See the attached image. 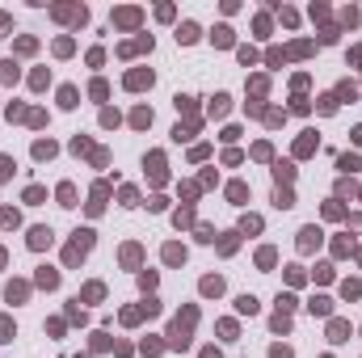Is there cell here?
I'll return each instance as SVG.
<instances>
[{
  "label": "cell",
  "instance_id": "1",
  "mask_svg": "<svg viewBox=\"0 0 362 358\" xmlns=\"http://www.w3.org/2000/svg\"><path fill=\"white\" fill-rule=\"evenodd\" d=\"M51 245V228H34L30 232V249H46Z\"/></svg>",
  "mask_w": 362,
  "mask_h": 358
},
{
  "label": "cell",
  "instance_id": "2",
  "mask_svg": "<svg viewBox=\"0 0 362 358\" xmlns=\"http://www.w3.org/2000/svg\"><path fill=\"white\" fill-rule=\"evenodd\" d=\"M152 85V72H131L126 76V89H148Z\"/></svg>",
  "mask_w": 362,
  "mask_h": 358
},
{
  "label": "cell",
  "instance_id": "3",
  "mask_svg": "<svg viewBox=\"0 0 362 358\" xmlns=\"http://www.w3.org/2000/svg\"><path fill=\"white\" fill-rule=\"evenodd\" d=\"M316 245H320V232L316 228H303L299 232V249H316Z\"/></svg>",
  "mask_w": 362,
  "mask_h": 358
},
{
  "label": "cell",
  "instance_id": "4",
  "mask_svg": "<svg viewBox=\"0 0 362 358\" xmlns=\"http://www.w3.org/2000/svg\"><path fill=\"white\" fill-rule=\"evenodd\" d=\"M198 38V26H194V21H185V26L177 30V42H194Z\"/></svg>",
  "mask_w": 362,
  "mask_h": 358
},
{
  "label": "cell",
  "instance_id": "5",
  "mask_svg": "<svg viewBox=\"0 0 362 358\" xmlns=\"http://www.w3.org/2000/svg\"><path fill=\"white\" fill-rule=\"evenodd\" d=\"M5 295H9V300H26L30 286H26V282H9V291H5Z\"/></svg>",
  "mask_w": 362,
  "mask_h": 358
},
{
  "label": "cell",
  "instance_id": "6",
  "mask_svg": "<svg viewBox=\"0 0 362 358\" xmlns=\"http://www.w3.org/2000/svg\"><path fill=\"white\" fill-rule=\"evenodd\" d=\"M38 286H59V274L55 270H38Z\"/></svg>",
  "mask_w": 362,
  "mask_h": 358
},
{
  "label": "cell",
  "instance_id": "7",
  "mask_svg": "<svg viewBox=\"0 0 362 358\" xmlns=\"http://www.w3.org/2000/svg\"><path fill=\"white\" fill-rule=\"evenodd\" d=\"M224 291V278H202V295H219Z\"/></svg>",
  "mask_w": 362,
  "mask_h": 358
},
{
  "label": "cell",
  "instance_id": "8",
  "mask_svg": "<svg viewBox=\"0 0 362 358\" xmlns=\"http://www.w3.org/2000/svg\"><path fill=\"white\" fill-rule=\"evenodd\" d=\"M329 333H333V341H345V333H349V325H345V320H333V325H329Z\"/></svg>",
  "mask_w": 362,
  "mask_h": 358
},
{
  "label": "cell",
  "instance_id": "9",
  "mask_svg": "<svg viewBox=\"0 0 362 358\" xmlns=\"http://www.w3.org/2000/svg\"><path fill=\"white\" fill-rule=\"evenodd\" d=\"M114 21H118V26H135V21H139V13H135V9H122V13L114 17Z\"/></svg>",
  "mask_w": 362,
  "mask_h": 358
},
{
  "label": "cell",
  "instance_id": "10",
  "mask_svg": "<svg viewBox=\"0 0 362 358\" xmlns=\"http://www.w3.org/2000/svg\"><path fill=\"white\" fill-rule=\"evenodd\" d=\"M59 202H63V207H76V190L72 186H59Z\"/></svg>",
  "mask_w": 362,
  "mask_h": 358
},
{
  "label": "cell",
  "instance_id": "11",
  "mask_svg": "<svg viewBox=\"0 0 362 358\" xmlns=\"http://www.w3.org/2000/svg\"><path fill=\"white\" fill-rule=\"evenodd\" d=\"M165 261H169V266H177V261H185V253H181L177 245H169V249H165Z\"/></svg>",
  "mask_w": 362,
  "mask_h": 358
},
{
  "label": "cell",
  "instance_id": "12",
  "mask_svg": "<svg viewBox=\"0 0 362 358\" xmlns=\"http://www.w3.org/2000/svg\"><path fill=\"white\" fill-rule=\"evenodd\" d=\"M236 308H240V312H249V316H253V312H257V300H253V295H240V300H236Z\"/></svg>",
  "mask_w": 362,
  "mask_h": 358
},
{
  "label": "cell",
  "instance_id": "13",
  "mask_svg": "<svg viewBox=\"0 0 362 358\" xmlns=\"http://www.w3.org/2000/svg\"><path fill=\"white\" fill-rule=\"evenodd\" d=\"M51 152H55V143H51V139H42V143H34V156H38V160H42V156H51Z\"/></svg>",
  "mask_w": 362,
  "mask_h": 358
},
{
  "label": "cell",
  "instance_id": "14",
  "mask_svg": "<svg viewBox=\"0 0 362 358\" xmlns=\"http://www.w3.org/2000/svg\"><path fill=\"white\" fill-rule=\"evenodd\" d=\"M0 80H17V64L9 59V64H0Z\"/></svg>",
  "mask_w": 362,
  "mask_h": 358
},
{
  "label": "cell",
  "instance_id": "15",
  "mask_svg": "<svg viewBox=\"0 0 362 358\" xmlns=\"http://www.w3.org/2000/svg\"><path fill=\"white\" fill-rule=\"evenodd\" d=\"M59 105H67V110H72V105H76V89H59Z\"/></svg>",
  "mask_w": 362,
  "mask_h": 358
},
{
  "label": "cell",
  "instance_id": "16",
  "mask_svg": "<svg viewBox=\"0 0 362 358\" xmlns=\"http://www.w3.org/2000/svg\"><path fill=\"white\" fill-rule=\"evenodd\" d=\"M211 38H215V42H219V46H228V42H232V30H228V26H219V30H215V34H211Z\"/></svg>",
  "mask_w": 362,
  "mask_h": 358
},
{
  "label": "cell",
  "instance_id": "17",
  "mask_svg": "<svg viewBox=\"0 0 362 358\" xmlns=\"http://www.w3.org/2000/svg\"><path fill=\"white\" fill-rule=\"evenodd\" d=\"M9 337H13V320L0 316V341H9Z\"/></svg>",
  "mask_w": 362,
  "mask_h": 358
},
{
  "label": "cell",
  "instance_id": "18",
  "mask_svg": "<svg viewBox=\"0 0 362 358\" xmlns=\"http://www.w3.org/2000/svg\"><path fill=\"white\" fill-rule=\"evenodd\" d=\"M341 295H345V300H358L362 286H358V282H345V286H341Z\"/></svg>",
  "mask_w": 362,
  "mask_h": 358
},
{
  "label": "cell",
  "instance_id": "19",
  "mask_svg": "<svg viewBox=\"0 0 362 358\" xmlns=\"http://www.w3.org/2000/svg\"><path fill=\"white\" fill-rule=\"evenodd\" d=\"M337 169H345V173H354V169H358V156H341V160H337Z\"/></svg>",
  "mask_w": 362,
  "mask_h": 358
},
{
  "label": "cell",
  "instance_id": "20",
  "mask_svg": "<svg viewBox=\"0 0 362 358\" xmlns=\"http://www.w3.org/2000/svg\"><path fill=\"white\" fill-rule=\"evenodd\" d=\"M122 261H126V266H135V261H139V249L126 245V249H122Z\"/></svg>",
  "mask_w": 362,
  "mask_h": 358
},
{
  "label": "cell",
  "instance_id": "21",
  "mask_svg": "<svg viewBox=\"0 0 362 358\" xmlns=\"http://www.w3.org/2000/svg\"><path fill=\"white\" fill-rule=\"evenodd\" d=\"M308 308H312V312H316V316H329V300H312Z\"/></svg>",
  "mask_w": 362,
  "mask_h": 358
},
{
  "label": "cell",
  "instance_id": "22",
  "mask_svg": "<svg viewBox=\"0 0 362 358\" xmlns=\"http://www.w3.org/2000/svg\"><path fill=\"white\" fill-rule=\"evenodd\" d=\"M131 123H135V127H148V123H152V110H135Z\"/></svg>",
  "mask_w": 362,
  "mask_h": 358
},
{
  "label": "cell",
  "instance_id": "23",
  "mask_svg": "<svg viewBox=\"0 0 362 358\" xmlns=\"http://www.w3.org/2000/svg\"><path fill=\"white\" fill-rule=\"evenodd\" d=\"M0 223H5V228H17V211H0Z\"/></svg>",
  "mask_w": 362,
  "mask_h": 358
},
{
  "label": "cell",
  "instance_id": "24",
  "mask_svg": "<svg viewBox=\"0 0 362 358\" xmlns=\"http://www.w3.org/2000/svg\"><path fill=\"white\" fill-rule=\"evenodd\" d=\"M274 173H278V182H291V177H295V169H291V164H278Z\"/></svg>",
  "mask_w": 362,
  "mask_h": 358
},
{
  "label": "cell",
  "instance_id": "25",
  "mask_svg": "<svg viewBox=\"0 0 362 358\" xmlns=\"http://www.w3.org/2000/svg\"><path fill=\"white\" fill-rule=\"evenodd\" d=\"M211 114H228V97H224V93H219V97H215V105H211Z\"/></svg>",
  "mask_w": 362,
  "mask_h": 358
},
{
  "label": "cell",
  "instance_id": "26",
  "mask_svg": "<svg viewBox=\"0 0 362 358\" xmlns=\"http://www.w3.org/2000/svg\"><path fill=\"white\" fill-rule=\"evenodd\" d=\"M274 329H278V333H286V329H291V320H286V312H278V316H274Z\"/></svg>",
  "mask_w": 362,
  "mask_h": 358
},
{
  "label": "cell",
  "instance_id": "27",
  "mask_svg": "<svg viewBox=\"0 0 362 358\" xmlns=\"http://www.w3.org/2000/svg\"><path fill=\"white\" fill-rule=\"evenodd\" d=\"M270 358H291V350H286V345H274V350H270Z\"/></svg>",
  "mask_w": 362,
  "mask_h": 358
},
{
  "label": "cell",
  "instance_id": "28",
  "mask_svg": "<svg viewBox=\"0 0 362 358\" xmlns=\"http://www.w3.org/2000/svg\"><path fill=\"white\" fill-rule=\"evenodd\" d=\"M5 30H9V17H0V38H5Z\"/></svg>",
  "mask_w": 362,
  "mask_h": 358
}]
</instances>
